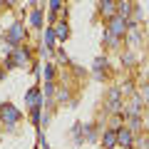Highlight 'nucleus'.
I'll return each mask as SVG.
<instances>
[{
  "label": "nucleus",
  "instance_id": "1",
  "mask_svg": "<svg viewBox=\"0 0 149 149\" xmlns=\"http://www.w3.org/2000/svg\"><path fill=\"white\" fill-rule=\"evenodd\" d=\"M20 117H22V114H20V109H17V107H13L10 102L0 104V119H3V122H5L8 127H13V124H15Z\"/></svg>",
  "mask_w": 149,
  "mask_h": 149
},
{
  "label": "nucleus",
  "instance_id": "2",
  "mask_svg": "<svg viewBox=\"0 0 149 149\" xmlns=\"http://www.w3.org/2000/svg\"><path fill=\"white\" fill-rule=\"evenodd\" d=\"M30 62V52L22 47H17L15 52H13V57L8 60V67H25V65Z\"/></svg>",
  "mask_w": 149,
  "mask_h": 149
},
{
  "label": "nucleus",
  "instance_id": "3",
  "mask_svg": "<svg viewBox=\"0 0 149 149\" xmlns=\"http://www.w3.org/2000/svg\"><path fill=\"white\" fill-rule=\"evenodd\" d=\"M124 30H127V20H124L122 15H114V17L109 20V32H112L114 37H122Z\"/></svg>",
  "mask_w": 149,
  "mask_h": 149
},
{
  "label": "nucleus",
  "instance_id": "4",
  "mask_svg": "<svg viewBox=\"0 0 149 149\" xmlns=\"http://www.w3.org/2000/svg\"><path fill=\"white\" fill-rule=\"evenodd\" d=\"M22 37H25V25H22V22H13L10 30H8V40H10L13 45H17Z\"/></svg>",
  "mask_w": 149,
  "mask_h": 149
},
{
  "label": "nucleus",
  "instance_id": "5",
  "mask_svg": "<svg viewBox=\"0 0 149 149\" xmlns=\"http://www.w3.org/2000/svg\"><path fill=\"white\" fill-rule=\"evenodd\" d=\"M117 144H122V147H132V144H134V134H132L129 127L117 129Z\"/></svg>",
  "mask_w": 149,
  "mask_h": 149
},
{
  "label": "nucleus",
  "instance_id": "6",
  "mask_svg": "<svg viewBox=\"0 0 149 149\" xmlns=\"http://www.w3.org/2000/svg\"><path fill=\"white\" fill-rule=\"evenodd\" d=\"M25 102H27V107H40V102H42V92L37 90V87L27 90V95H25Z\"/></svg>",
  "mask_w": 149,
  "mask_h": 149
},
{
  "label": "nucleus",
  "instance_id": "7",
  "mask_svg": "<svg viewBox=\"0 0 149 149\" xmlns=\"http://www.w3.org/2000/svg\"><path fill=\"white\" fill-rule=\"evenodd\" d=\"M119 97H122L119 90H109V95H107V109L109 112H119Z\"/></svg>",
  "mask_w": 149,
  "mask_h": 149
},
{
  "label": "nucleus",
  "instance_id": "8",
  "mask_svg": "<svg viewBox=\"0 0 149 149\" xmlns=\"http://www.w3.org/2000/svg\"><path fill=\"white\" fill-rule=\"evenodd\" d=\"M114 144H117V129H107L104 137H102V147H104V149H112Z\"/></svg>",
  "mask_w": 149,
  "mask_h": 149
},
{
  "label": "nucleus",
  "instance_id": "9",
  "mask_svg": "<svg viewBox=\"0 0 149 149\" xmlns=\"http://www.w3.org/2000/svg\"><path fill=\"white\" fill-rule=\"evenodd\" d=\"M102 15H104V17H109V20H112V17L117 15V5H114L112 0H102Z\"/></svg>",
  "mask_w": 149,
  "mask_h": 149
},
{
  "label": "nucleus",
  "instance_id": "10",
  "mask_svg": "<svg viewBox=\"0 0 149 149\" xmlns=\"http://www.w3.org/2000/svg\"><path fill=\"white\" fill-rule=\"evenodd\" d=\"M55 35H57V40H67L70 37V27H67V22H55Z\"/></svg>",
  "mask_w": 149,
  "mask_h": 149
},
{
  "label": "nucleus",
  "instance_id": "11",
  "mask_svg": "<svg viewBox=\"0 0 149 149\" xmlns=\"http://www.w3.org/2000/svg\"><path fill=\"white\" fill-rule=\"evenodd\" d=\"M30 25L32 27H42V10H37V8H35V10L30 13Z\"/></svg>",
  "mask_w": 149,
  "mask_h": 149
},
{
  "label": "nucleus",
  "instance_id": "12",
  "mask_svg": "<svg viewBox=\"0 0 149 149\" xmlns=\"http://www.w3.org/2000/svg\"><path fill=\"white\" fill-rule=\"evenodd\" d=\"M55 40H57V35H55V27H50V30L45 32V50H52Z\"/></svg>",
  "mask_w": 149,
  "mask_h": 149
},
{
  "label": "nucleus",
  "instance_id": "13",
  "mask_svg": "<svg viewBox=\"0 0 149 149\" xmlns=\"http://www.w3.org/2000/svg\"><path fill=\"white\" fill-rule=\"evenodd\" d=\"M129 13H132V5H129L127 0H124V3H119V8H117V15H122L124 20H129Z\"/></svg>",
  "mask_w": 149,
  "mask_h": 149
},
{
  "label": "nucleus",
  "instance_id": "14",
  "mask_svg": "<svg viewBox=\"0 0 149 149\" xmlns=\"http://www.w3.org/2000/svg\"><path fill=\"white\" fill-rule=\"evenodd\" d=\"M30 122L37 124V127L42 124V119H40V107H30Z\"/></svg>",
  "mask_w": 149,
  "mask_h": 149
},
{
  "label": "nucleus",
  "instance_id": "15",
  "mask_svg": "<svg viewBox=\"0 0 149 149\" xmlns=\"http://www.w3.org/2000/svg\"><path fill=\"white\" fill-rule=\"evenodd\" d=\"M102 67H107V57H97L95 60V77H102Z\"/></svg>",
  "mask_w": 149,
  "mask_h": 149
},
{
  "label": "nucleus",
  "instance_id": "16",
  "mask_svg": "<svg viewBox=\"0 0 149 149\" xmlns=\"http://www.w3.org/2000/svg\"><path fill=\"white\" fill-rule=\"evenodd\" d=\"M60 5H62V0H50V13H52L50 17H52V20L57 17V13H60Z\"/></svg>",
  "mask_w": 149,
  "mask_h": 149
},
{
  "label": "nucleus",
  "instance_id": "17",
  "mask_svg": "<svg viewBox=\"0 0 149 149\" xmlns=\"http://www.w3.org/2000/svg\"><path fill=\"white\" fill-rule=\"evenodd\" d=\"M127 117H129V129H139V127H142L139 114H127Z\"/></svg>",
  "mask_w": 149,
  "mask_h": 149
},
{
  "label": "nucleus",
  "instance_id": "18",
  "mask_svg": "<svg viewBox=\"0 0 149 149\" xmlns=\"http://www.w3.org/2000/svg\"><path fill=\"white\" fill-rule=\"evenodd\" d=\"M52 92H55V85H52V82H45V90H42V100H50V97H52Z\"/></svg>",
  "mask_w": 149,
  "mask_h": 149
},
{
  "label": "nucleus",
  "instance_id": "19",
  "mask_svg": "<svg viewBox=\"0 0 149 149\" xmlns=\"http://www.w3.org/2000/svg\"><path fill=\"white\" fill-rule=\"evenodd\" d=\"M42 77H45V82H52V77H55V67L52 65H45V74Z\"/></svg>",
  "mask_w": 149,
  "mask_h": 149
},
{
  "label": "nucleus",
  "instance_id": "20",
  "mask_svg": "<svg viewBox=\"0 0 149 149\" xmlns=\"http://www.w3.org/2000/svg\"><path fill=\"white\" fill-rule=\"evenodd\" d=\"M104 40H107V45H112V47H114V45H117V40H119V37H114V35H112L109 30H107V32H104Z\"/></svg>",
  "mask_w": 149,
  "mask_h": 149
},
{
  "label": "nucleus",
  "instance_id": "21",
  "mask_svg": "<svg viewBox=\"0 0 149 149\" xmlns=\"http://www.w3.org/2000/svg\"><path fill=\"white\" fill-rule=\"evenodd\" d=\"M119 92H122L124 97H127V95H132V92H134V85H132V82H127V85H124V87H122Z\"/></svg>",
  "mask_w": 149,
  "mask_h": 149
},
{
  "label": "nucleus",
  "instance_id": "22",
  "mask_svg": "<svg viewBox=\"0 0 149 149\" xmlns=\"http://www.w3.org/2000/svg\"><path fill=\"white\" fill-rule=\"evenodd\" d=\"M57 60H60V62H67V55H65V50H57Z\"/></svg>",
  "mask_w": 149,
  "mask_h": 149
},
{
  "label": "nucleus",
  "instance_id": "23",
  "mask_svg": "<svg viewBox=\"0 0 149 149\" xmlns=\"http://www.w3.org/2000/svg\"><path fill=\"white\" fill-rule=\"evenodd\" d=\"M57 102H67V92H65V90L57 95Z\"/></svg>",
  "mask_w": 149,
  "mask_h": 149
},
{
  "label": "nucleus",
  "instance_id": "24",
  "mask_svg": "<svg viewBox=\"0 0 149 149\" xmlns=\"http://www.w3.org/2000/svg\"><path fill=\"white\" fill-rule=\"evenodd\" d=\"M15 3H17V0H5V5H15Z\"/></svg>",
  "mask_w": 149,
  "mask_h": 149
},
{
  "label": "nucleus",
  "instance_id": "25",
  "mask_svg": "<svg viewBox=\"0 0 149 149\" xmlns=\"http://www.w3.org/2000/svg\"><path fill=\"white\" fill-rule=\"evenodd\" d=\"M35 3H40V0H35Z\"/></svg>",
  "mask_w": 149,
  "mask_h": 149
},
{
  "label": "nucleus",
  "instance_id": "26",
  "mask_svg": "<svg viewBox=\"0 0 149 149\" xmlns=\"http://www.w3.org/2000/svg\"><path fill=\"white\" fill-rule=\"evenodd\" d=\"M0 77H3V74H0Z\"/></svg>",
  "mask_w": 149,
  "mask_h": 149
}]
</instances>
